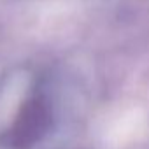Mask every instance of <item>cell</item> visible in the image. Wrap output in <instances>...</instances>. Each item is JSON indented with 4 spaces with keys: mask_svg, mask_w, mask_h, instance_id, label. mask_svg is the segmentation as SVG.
<instances>
[{
    "mask_svg": "<svg viewBox=\"0 0 149 149\" xmlns=\"http://www.w3.org/2000/svg\"><path fill=\"white\" fill-rule=\"evenodd\" d=\"M49 111L42 100H30L19 112L11 133L9 144L14 149H26L39 140L49 126Z\"/></svg>",
    "mask_w": 149,
    "mask_h": 149,
    "instance_id": "cell-1",
    "label": "cell"
}]
</instances>
